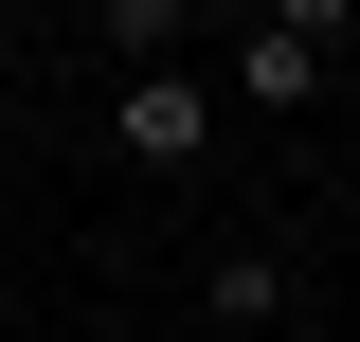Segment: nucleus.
<instances>
[{
	"instance_id": "f257e3e1",
	"label": "nucleus",
	"mask_w": 360,
	"mask_h": 342,
	"mask_svg": "<svg viewBox=\"0 0 360 342\" xmlns=\"http://www.w3.org/2000/svg\"><path fill=\"white\" fill-rule=\"evenodd\" d=\"M108 144H127L144 180H180L198 144H217V72H198V54H180V72H127L108 90Z\"/></svg>"
},
{
	"instance_id": "f03ea898",
	"label": "nucleus",
	"mask_w": 360,
	"mask_h": 342,
	"mask_svg": "<svg viewBox=\"0 0 360 342\" xmlns=\"http://www.w3.org/2000/svg\"><path fill=\"white\" fill-rule=\"evenodd\" d=\"M324 72H342V0H270L252 37H234V90H252V108H307Z\"/></svg>"
},
{
	"instance_id": "7ed1b4c3",
	"label": "nucleus",
	"mask_w": 360,
	"mask_h": 342,
	"mask_svg": "<svg viewBox=\"0 0 360 342\" xmlns=\"http://www.w3.org/2000/svg\"><path fill=\"white\" fill-rule=\"evenodd\" d=\"M198 289H217V324H307V270L270 253V234H234V253L198 270Z\"/></svg>"
},
{
	"instance_id": "20e7f679",
	"label": "nucleus",
	"mask_w": 360,
	"mask_h": 342,
	"mask_svg": "<svg viewBox=\"0 0 360 342\" xmlns=\"http://www.w3.org/2000/svg\"><path fill=\"white\" fill-rule=\"evenodd\" d=\"M324 216H342V253H360V180H324Z\"/></svg>"
},
{
	"instance_id": "39448f33",
	"label": "nucleus",
	"mask_w": 360,
	"mask_h": 342,
	"mask_svg": "<svg viewBox=\"0 0 360 342\" xmlns=\"http://www.w3.org/2000/svg\"><path fill=\"white\" fill-rule=\"evenodd\" d=\"M0 90H18V54H0Z\"/></svg>"
}]
</instances>
